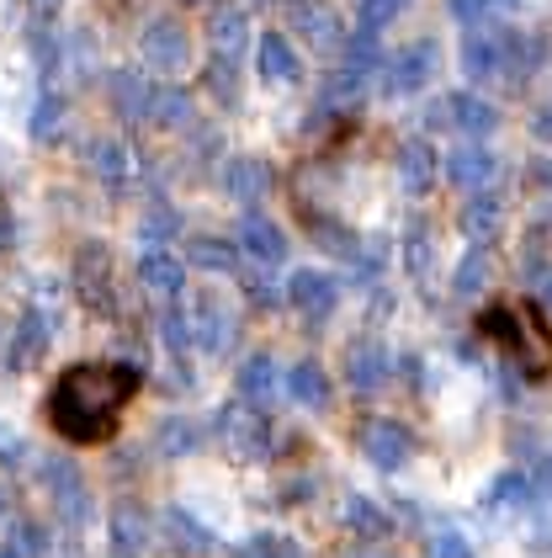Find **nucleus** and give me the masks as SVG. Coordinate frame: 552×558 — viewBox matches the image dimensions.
Masks as SVG:
<instances>
[{
  "mask_svg": "<svg viewBox=\"0 0 552 558\" xmlns=\"http://www.w3.org/2000/svg\"><path fill=\"white\" fill-rule=\"evenodd\" d=\"M192 260L218 271V266H234V251H229V245H218V240H192Z\"/></svg>",
  "mask_w": 552,
  "mask_h": 558,
  "instance_id": "30",
  "label": "nucleus"
},
{
  "mask_svg": "<svg viewBox=\"0 0 552 558\" xmlns=\"http://www.w3.org/2000/svg\"><path fill=\"white\" fill-rule=\"evenodd\" d=\"M548 299H552V288H548Z\"/></svg>",
  "mask_w": 552,
  "mask_h": 558,
  "instance_id": "36",
  "label": "nucleus"
},
{
  "mask_svg": "<svg viewBox=\"0 0 552 558\" xmlns=\"http://www.w3.org/2000/svg\"><path fill=\"white\" fill-rule=\"evenodd\" d=\"M64 0H33V22H53Z\"/></svg>",
  "mask_w": 552,
  "mask_h": 558,
  "instance_id": "32",
  "label": "nucleus"
},
{
  "mask_svg": "<svg viewBox=\"0 0 552 558\" xmlns=\"http://www.w3.org/2000/svg\"><path fill=\"white\" fill-rule=\"evenodd\" d=\"M287 388H293L297 404H308V410H324V404H330V378H324V367H314V362L293 367Z\"/></svg>",
  "mask_w": 552,
  "mask_h": 558,
  "instance_id": "21",
  "label": "nucleus"
},
{
  "mask_svg": "<svg viewBox=\"0 0 552 558\" xmlns=\"http://www.w3.org/2000/svg\"><path fill=\"white\" fill-rule=\"evenodd\" d=\"M208 86H212V96H218V101H229V107L240 101V81H234V59H223V53L212 59V70H208Z\"/></svg>",
  "mask_w": 552,
  "mask_h": 558,
  "instance_id": "27",
  "label": "nucleus"
},
{
  "mask_svg": "<svg viewBox=\"0 0 552 558\" xmlns=\"http://www.w3.org/2000/svg\"><path fill=\"white\" fill-rule=\"evenodd\" d=\"M223 192L240 197V203H260V197L271 192V166L255 160V155H234V160L223 166Z\"/></svg>",
  "mask_w": 552,
  "mask_h": 558,
  "instance_id": "8",
  "label": "nucleus"
},
{
  "mask_svg": "<svg viewBox=\"0 0 552 558\" xmlns=\"http://www.w3.org/2000/svg\"><path fill=\"white\" fill-rule=\"evenodd\" d=\"M463 75H467V81H478V86L505 75L500 33H489V27H467V33H463Z\"/></svg>",
  "mask_w": 552,
  "mask_h": 558,
  "instance_id": "7",
  "label": "nucleus"
},
{
  "mask_svg": "<svg viewBox=\"0 0 552 558\" xmlns=\"http://www.w3.org/2000/svg\"><path fill=\"white\" fill-rule=\"evenodd\" d=\"M240 245L250 251L260 266H277V260L287 256V240H282V229L271 223V218H260V214H250L245 223H240Z\"/></svg>",
  "mask_w": 552,
  "mask_h": 558,
  "instance_id": "11",
  "label": "nucleus"
},
{
  "mask_svg": "<svg viewBox=\"0 0 552 558\" xmlns=\"http://www.w3.org/2000/svg\"><path fill=\"white\" fill-rule=\"evenodd\" d=\"M398 171H404V186H409V192H425V186L436 181V149L420 144V138H409V144L398 149Z\"/></svg>",
  "mask_w": 552,
  "mask_h": 558,
  "instance_id": "17",
  "label": "nucleus"
},
{
  "mask_svg": "<svg viewBox=\"0 0 552 558\" xmlns=\"http://www.w3.org/2000/svg\"><path fill=\"white\" fill-rule=\"evenodd\" d=\"M59 129H64V96H53V90H48V96H38V107H33V138L48 144Z\"/></svg>",
  "mask_w": 552,
  "mask_h": 558,
  "instance_id": "24",
  "label": "nucleus"
},
{
  "mask_svg": "<svg viewBox=\"0 0 552 558\" xmlns=\"http://www.w3.org/2000/svg\"><path fill=\"white\" fill-rule=\"evenodd\" d=\"M500 53H505V75L510 81H531V75H537V64H542V53H548V44H542V38H531V33H500Z\"/></svg>",
  "mask_w": 552,
  "mask_h": 558,
  "instance_id": "12",
  "label": "nucleus"
},
{
  "mask_svg": "<svg viewBox=\"0 0 552 558\" xmlns=\"http://www.w3.org/2000/svg\"><path fill=\"white\" fill-rule=\"evenodd\" d=\"M138 282H144L149 293H160V299L181 293V260L170 256V251H149V256L138 260Z\"/></svg>",
  "mask_w": 552,
  "mask_h": 558,
  "instance_id": "16",
  "label": "nucleus"
},
{
  "mask_svg": "<svg viewBox=\"0 0 552 558\" xmlns=\"http://www.w3.org/2000/svg\"><path fill=\"white\" fill-rule=\"evenodd\" d=\"M208 38H212V48H218L223 59H234L240 48L250 44V22H245V11H240V5H223V11H212Z\"/></svg>",
  "mask_w": 552,
  "mask_h": 558,
  "instance_id": "15",
  "label": "nucleus"
},
{
  "mask_svg": "<svg viewBox=\"0 0 552 558\" xmlns=\"http://www.w3.org/2000/svg\"><path fill=\"white\" fill-rule=\"evenodd\" d=\"M351 384H356V388H378L382 384V351H378V345L351 351Z\"/></svg>",
  "mask_w": 552,
  "mask_h": 558,
  "instance_id": "26",
  "label": "nucleus"
},
{
  "mask_svg": "<svg viewBox=\"0 0 552 558\" xmlns=\"http://www.w3.org/2000/svg\"><path fill=\"white\" fill-rule=\"evenodd\" d=\"M229 341H234L229 314H218V303H203V345H208V351H223Z\"/></svg>",
  "mask_w": 552,
  "mask_h": 558,
  "instance_id": "28",
  "label": "nucleus"
},
{
  "mask_svg": "<svg viewBox=\"0 0 552 558\" xmlns=\"http://www.w3.org/2000/svg\"><path fill=\"white\" fill-rule=\"evenodd\" d=\"M149 96H155V86H144L138 70H118L112 75V101H118L123 118H149Z\"/></svg>",
  "mask_w": 552,
  "mask_h": 558,
  "instance_id": "19",
  "label": "nucleus"
},
{
  "mask_svg": "<svg viewBox=\"0 0 552 558\" xmlns=\"http://www.w3.org/2000/svg\"><path fill=\"white\" fill-rule=\"evenodd\" d=\"M430 129H457L467 138H478V133L500 129V112H494V101H483L473 90H452V96H441L430 107Z\"/></svg>",
  "mask_w": 552,
  "mask_h": 558,
  "instance_id": "4",
  "label": "nucleus"
},
{
  "mask_svg": "<svg viewBox=\"0 0 552 558\" xmlns=\"http://www.w3.org/2000/svg\"><path fill=\"white\" fill-rule=\"evenodd\" d=\"M441 70V48L420 38V44H404L393 59H382V90L388 96H415L420 86H430V75Z\"/></svg>",
  "mask_w": 552,
  "mask_h": 558,
  "instance_id": "3",
  "label": "nucleus"
},
{
  "mask_svg": "<svg viewBox=\"0 0 552 558\" xmlns=\"http://www.w3.org/2000/svg\"><path fill=\"white\" fill-rule=\"evenodd\" d=\"M436 558H467L463 537H441V554H436Z\"/></svg>",
  "mask_w": 552,
  "mask_h": 558,
  "instance_id": "33",
  "label": "nucleus"
},
{
  "mask_svg": "<svg viewBox=\"0 0 552 558\" xmlns=\"http://www.w3.org/2000/svg\"><path fill=\"white\" fill-rule=\"evenodd\" d=\"M361 447L372 452V463L393 469V463H404V458H409V430L393 426V421H372L367 436H361Z\"/></svg>",
  "mask_w": 552,
  "mask_h": 558,
  "instance_id": "13",
  "label": "nucleus"
},
{
  "mask_svg": "<svg viewBox=\"0 0 552 558\" xmlns=\"http://www.w3.org/2000/svg\"><path fill=\"white\" fill-rule=\"evenodd\" d=\"M452 11L463 16L467 27H483V16L494 11V0H452Z\"/></svg>",
  "mask_w": 552,
  "mask_h": 558,
  "instance_id": "31",
  "label": "nucleus"
},
{
  "mask_svg": "<svg viewBox=\"0 0 552 558\" xmlns=\"http://www.w3.org/2000/svg\"><path fill=\"white\" fill-rule=\"evenodd\" d=\"M240 388L250 393L255 404H271V393H277V367H271L266 356H250L245 373H240Z\"/></svg>",
  "mask_w": 552,
  "mask_h": 558,
  "instance_id": "23",
  "label": "nucleus"
},
{
  "mask_svg": "<svg viewBox=\"0 0 552 558\" xmlns=\"http://www.w3.org/2000/svg\"><path fill=\"white\" fill-rule=\"evenodd\" d=\"M138 388H144V367L133 362H75L48 388V426L70 447H96L118 430Z\"/></svg>",
  "mask_w": 552,
  "mask_h": 558,
  "instance_id": "1",
  "label": "nucleus"
},
{
  "mask_svg": "<svg viewBox=\"0 0 552 558\" xmlns=\"http://www.w3.org/2000/svg\"><path fill=\"white\" fill-rule=\"evenodd\" d=\"M537 133H542V138H552V107H542V118H537Z\"/></svg>",
  "mask_w": 552,
  "mask_h": 558,
  "instance_id": "34",
  "label": "nucleus"
},
{
  "mask_svg": "<svg viewBox=\"0 0 552 558\" xmlns=\"http://www.w3.org/2000/svg\"><path fill=\"white\" fill-rule=\"evenodd\" d=\"M293 22L314 48H335L340 44V16L330 11V5H319V0H303V5L293 11Z\"/></svg>",
  "mask_w": 552,
  "mask_h": 558,
  "instance_id": "14",
  "label": "nucleus"
},
{
  "mask_svg": "<svg viewBox=\"0 0 552 558\" xmlns=\"http://www.w3.org/2000/svg\"><path fill=\"white\" fill-rule=\"evenodd\" d=\"M287 293H293V303L308 314V319H324L340 299V282L324 277V271H297L293 282H287Z\"/></svg>",
  "mask_w": 552,
  "mask_h": 558,
  "instance_id": "10",
  "label": "nucleus"
},
{
  "mask_svg": "<svg viewBox=\"0 0 552 558\" xmlns=\"http://www.w3.org/2000/svg\"><path fill=\"white\" fill-rule=\"evenodd\" d=\"M218 430L245 452V458H260V421H255L250 410H240V404H229L223 415H218Z\"/></svg>",
  "mask_w": 552,
  "mask_h": 558,
  "instance_id": "18",
  "label": "nucleus"
},
{
  "mask_svg": "<svg viewBox=\"0 0 552 558\" xmlns=\"http://www.w3.org/2000/svg\"><path fill=\"white\" fill-rule=\"evenodd\" d=\"M255 64H260V81L266 86H293L297 81V48L282 38V33H266L260 44H255Z\"/></svg>",
  "mask_w": 552,
  "mask_h": 558,
  "instance_id": "9",
  "label": "nucleus"
},
{
  "mask_svg": "<svg viewBox=\"0 0 552 558\" xmlns=\"http://www.w3.org/2000/svg\"><path fill=\"white\" fill-rule=\"evenodd\" d=\"M398 5H404V0H361V33H372V38H378L382 27L398 16Z\"/></svg>",
  "mask_w": 552,
  "mask_h": 558,
  "instance_id": "29",
  "label": "nucleus"
},
{
  "mask_svg": "<svg viewBox=\"0 0 552 558\" xmlns=\"http://www.w3.org/2000/svg\"><path fill=\"white\" fill-rule=\"evenodd\" d=\"M149 118H155L160 129H186V123H192V96L175 86H160L149 96Z\"/></svg>",
  "mask_w": 552,
  "mask_h": 558,
  "instance_id": "20",
  "label": "nucleus"
},
{
  "mask_svg": "<svg viewBox=\"0 0 552 558\" xmlns=\"http://www.w3.org/2000/svg\"><path fill=\"white\" fill-rule=\"evenodd\" d=\"M500 171V160H494V149H478V144H463V149H452L446 155V181L457 186V192H489V181Z\"/></svg>",
  "mask_w": 552,
  "mask_h": 558,
  "instance_id": "6",
  "label": "nucleus"
},
{
  "mask_svg": "<svg viewBox=\"0 0 552 558\" xmlns=\"http://www.w3.org/2000/svg\"><path fill=\"white\" fill-rule=\"evenodd\" d=\"M478 336L500 345L515 373L526 378H548L552 373V319L537 303H494L478 314Z\"/></svg>",
  "mask_w": 552,
  "mask_h": 558,
  "instance_id": "2",
  "label": "nucleus"
},
{
  "mask_svg": "<svg viewBox=\"0 0 552 558\" xmlns=\"http://www.w3.org/2000/svg\"><path fill=\"white\" fill-rule=\"evenodd\" d=\"M463 229L478 234V240H489V234L500 229V197H494V192H473L463 208Z\"/></svg>",
  "mask_w": 552,
  "mask_h": 558,
  "instance_id": "22",
  "label": "nucleus"
},
{
  "mask_svg": "<svg viewBox=\"0 0 552 558\" xmlns=\"http://www.w3.org/2000/svg\"><path fill=\"white\" fill-rule=\"evenodd\" d=\"M138 59L155 70V75H175V70H186V59H192V44H186V27L181 22H149L144 27V38H138Z\"/></svg>",
  "mask_w": 552,
  "mask_h": 558,
  "instance_id": "5",
  "label": "nucleus"
},
{
  "mask_svg": "<svg viewBox=\"0 0 552 558\" xmlns=\"http://www.w3.org/2000/svg\"><path fill=\"white\" fill-rule=\"evenodd\" d=\"M90 166L107 175V181H123L127 175V149L123 144H112V138H101V144H90Z\"/></svg>",
  "mask_w": 552,
  "mask_h": 558,
  "instance_id": "25",
  "label": "nucleus"
},
{
  "mask_svg": "<svg viewBox=\"0 0 552 558\" xmlns=\"http://www.w3.org/2000/svg\"><path fill=\"white\" fill-rule=\"evenodd\" d=\"M494 5H515V0H494Z\"/></svg>",
  "mask_w": 552,
  "mask_h": 558,
  "instance_id": "35",
  "label": "nucleus"
}]
</instances>
